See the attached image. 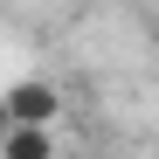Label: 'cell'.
<instances>
[{
  "label": "cell",
  "instance_id": "cell-1",
  "mask_svg": "<svg viewBox=\"0 0 159 159\" xmlns=\"http://www.w3.org/2000/svg\"><path fill=\"white\" fill-rule=\"evenodd\" d=\"M0 104H7V118L28 125V131H48V125L62 118V90L48 83V76H21L14 90H0Z\"/></svg>",
  "mask_w": 159,
  "mask_h": 159
},
{
  "label": "cell",
  "instance_id": "cell-2",
  "mask_svg": "<svg viewBox=\"0 0 159 159\" xmlns=\"http://www.w3.org/2000/svg\"><path fill=\"white\" fill-rule=\"evenodd\" d=\"M0 159H56V131H28V125H14L7 139H0Z\"/></svg>",
  "mask_w": 159,
  "mask_h": 159
},
{
  "label": "cell",
  "instance_id": "cell-3",
  "mask_svg": "<svg viewBox=\"0 0 159 159\" xmlns=\"http://www.w3.org/2000/svg\"><path fill=\"white\" fill-rule=\"evenodd\" d=\"M7 131H14V118H7V104H0V139H7Z\"/></svg>",
  "mask_w": 159,
  "mask_h": 159
}]
</instances>
